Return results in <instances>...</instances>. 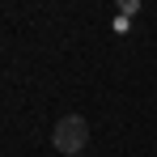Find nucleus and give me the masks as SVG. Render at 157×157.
<instances>
[{"mask_svg":"<svg viewBox=\"0 0 157 157\" xmlns=\"http://www.w3.org/2000/svg\"><path fill=\"white\" fill-rule=\"evenodd\" d=\"M51 144L59 149L64 157H81V149L89 144V123L81 119V115H64L51 132Z\"/></svg>","mask_w":157,"mask_h":157,"instance_id":"nucleus-1","label":"nucleus"}]
</instances>
